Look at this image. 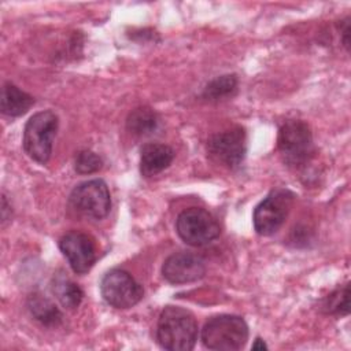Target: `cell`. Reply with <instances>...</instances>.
<instances>
[{
	"mask_svg": "<svg viewBox=\"0 0 351 351\" xmlns=\"http://www.w3.org/2000/svg\"><path fill=\"white\" fill-rule=\"evenodd\" d=\"M156 339L165 350L189 351L197 340V322L193 314L178 306H167L159 315Z\"/></svg>",
	"mask_w": 351,
	"mask_h": 351,
	"instance_id": "obj_1",
	"label": "cell"
},
{
	"mask_svg": "<svg viewBox=\"0 0 351 351\" xmlns=\"http://www.w3.org/2000/svg\"><path fill=\"white\" fill-rule=\"evenodd\" d=\"M248 340V326L239 315L221 314L210 318L202 329L204 347L218 351H236Z\"/></svg>",
	"mask_w": 351,
	"mask_h": 351,
	"instance_id": "obj_2",
	"label": "cell"
},
{
	"mask_svg": "<svg viewBox=\"0 0 351 351\" xmlns=\"http://www.w3.org/2000/svg\"><path fill=\"white\" fill-rule=\"evenodd\" d=\"M58 115L49 110L33 114L25 125L23 149L36 162L45 165L52 154V143L58 132Z\"/></svg>",
	"mask_w": 351,
	"mask_h": 351,
	"instance_id": "obj_3",
	"label": "cell"
},
{
	"mask_svg": "<svg viewBox=\"0 0 351 351\" xmlns=\"http://www.w3.org/2000/svg\"><path fill=\"white\" fill-rule=\"evenodd\" d=\"M277 147L287 165L293 167L306 165L314 154L313 134L308 125L299 119L287 121L280 128Z\"/></svg>",
	"mask_w": 351,
	"mask_h": 351,
	"instance_id": "obj_4",
	"label": "cell"
},
{
	"mask_svg": "<svg viewBox=\"0 0 351 351\" xmlns=\"http://www.w3.org/2000/svg\"><path fill=\"white\" fill-rule=\"evenodd\" d=\"M295 195L288 189L271 191L254 210V229L261 236L274 234L285 222Z\"/></svg>",
	"mask_w": 351,
	"mask_h": 351,
	"instance_id": "obj_5",
	"label": "cell"
},
{
	"mask_svg": "<svg viewBox=\"0 0 351 351\" xmlns=\"http://www.w3.org/2000/svg\"><path fill=\"white\" fill-rule=\"evenodd\" d=\"M180 239L192 247H202L214 241L219 233L217 219L206 210L191 207L184 210L176 222Z\"/></svg>",
	"mask_w": 351,
	"mask_h": 351,
	"instance_id": "obj_6",
	"label": "cell"
},
{
	"mask_svg": "<svg viewBox=\"0 0 351 351\" xmlns=\"http://www.w3.org/2000/svg\"><path fill=\"white\" fill-rule=\"evenodd\" d=\"M70 204L85 217L101 219L111 208V196L107 184L95 178L78 184L70 193Z\"/></svg>",
	"mask_w": 351,
	"mask_h": 351,
	"instance_id": "obj_7",
	"label": "cell"
},
{
	"mask_svg": "<svg viewBox=\"0 0 351 351\" xmlns=\"http://www.w3.org/2000/svg\"><path fill=\"white\" fill-rule=\"evenodd\" d=\"M103 299L115 308H129L137 304L144 295L143 287L122 269H112L101 280Z\"/></svg>",
	"mask_w": 351,
	"mask_h": 351,
	"instance_id": "obj_8",
	"label": "cell"
},
{
	"mask_svg": "<svg viewBox=\"0 0 351 351\" xmlns=\"http://www.w3.org/2000/svg\"><path fill=\"white\" fill-rule=\"evenodd\" d=\"M245 151V132L240 126L215 133L207 141L210 158L228 169L237 167L243 162Z\"/></svg>",
	"mask_w": 351,
	"mask_h": 351,
	"instance_id": "obj_9",
	"label": "cell"
},
{
	"mask_svg": "<svg viewBox=\"0 0 351 351\" xmlns=\"http://www.w3.org/2000/svg\"><path fill=\"white\" fill-rule=\"evenodd\" d=\"M59 248L77 274L88 273L96 262V245L90 236L71 230L59 240Z\"/></svg>",
	"mask_w": 351,
	"mask_h": 351,
	"instance_id": "obj_10",
	"label": "cell"
},
{
	"mask_svg": "<svg viewBox=\"0 0 351 351\" xmlns=\"http://www.w3.org/2000/svg\"><path fill=\"white\" fill-rule=\"evenodd\" d=\"M204 273L206 266L203 259L189 252H176L162 266V274L170 284L193 282L200 280Z\"/></svg>",
	"mask_w": 351,
	"mask_h": 351,
	"instance_id": "obj_11",
	"label": "cell"
},
{
	"mask_svg": "<svg viewBox=\"0 0 351 351\" xmlns=\"http://www.w3.org/2000/svg\"><path fill=\"white\" fill-rule=\"evenodd\" d=\"M174 159V151L166 144L149 143L141 148L140 171L144 177H152L167 169Z\"/></svg>",
	"mask_w": 351,
	"mask_h": 351,
	"instance_id": "obj_12",
	"label": "cell"
},
{
	"mask_svg": "<svg viewBox=\"0 0 351 351\" xmlns=\"http://www.w3.org/2000/svg\"><path fill=\"white\" fill-rule=\"evenodd\" d=\"M26 304L33 318L44 326L55 328L63 321V314L58 306L40 292H33L29 295Z\"/></svg>",
	"mask_w": 351,
	"mask_h": 351,
	"instance_id": "obj_13",
	"label": "cell"
},
{
	"mask_svg": "<svg viewBox=\"0 0 351 351\" xmlns=\"http://www.w3.org/2000/svg\"><path fill=\"white\" fill-rule=\"evenodd\" d=\"M34 104L33 96L19 89L11 82H5L1 89L0 110L4 115L19 117L23 115Z\"/></svg>",
	"mask_w": 351,
	"mask_h": 351,
	"instance_id": "obj_14",
	"label": "cell"
},
{
	"mask_svg": "<svg viewBox=\"0 0 351 351\" xmlns=\"http://www.w3.org/2000/svg\"><path fill=\"white\" fill-rule=\"evenodd\" d=\"M52 292L60 304L69 310L77 308L84 298V292L78 284H75L64 273H56L51 282Z\"/></svg>",
	"mask_w": 351,
	"mask_h": 351,
	"instance_id": "obj_15",
	"label": "cell"
},
{
	"mask_svg": "<svg viewBox=\"0 0 351 351\" xmlns=\"http://www.w3.org/2000/svg\"><path fill=\"white\" fill-rule=\"evenodd\" d=\"M159 125L158 114L149 107H137L134 108L128 119L126 129L134 136H149L152 134Z\"/></svg>",
	"mask_w": 351,
	"mask_h": 351,
	"instance_id": "obj_16",
	"label": "cell"
},
{
	"mask_svg": "<svg viewBox=\"0 0 351 351\" xmlns=\"http://www.w3.org/2000/svg\"><path fill=\"white\" fill-rule=\"evenodd\" d=\"M237 89V78L234 74H223L211 80L204 90L203 97L207 100H219L232 96Z\"/></svg>",
	"mask_w": 351,
	"mask_h": 351,
	"instance_id": "obj_17",
	"label": "cell"
},
{
	"mask_svg": "<svg viewBox=\"0 0 351 351\" xmlns=\"http://www.w3.org/2000/svg\"><path fill=\"white\" fill-rule=\"evenodd\" d=\"M321 308L326 314L333 315H347L350 311V288L348 284L337 287L330 292L321 304Z\"/></svg>",
	"mask_w": 351,
	"mask_h": 351,
	"instance_id": "obj_18",
	"label": "cell"
},
{
	"mask_svg": "<svg viewBox=\"0 0 351 351\" xmlns=\"http://www.w3.org/2000/svg\"><path fill=\"white\" fill-rule=\"evenodd\" d=\"M101 166H103V159L93 151L84 149V151H80L75 156L74 169L80 174H90V173L99 171Z\"/></svg>",
	"mask_w": 351,
	"mask_h": 351,
	"instance_id": "obj_19",
	"label": "cell"
},
{
	"mask_svg": "<svg viewBox=\"0 0 351 351\" xmlns=\"http://www.w3.org/2000/svg\"><path fill=\"white\" fill-rule=\"evenodd\" d=\"M343 33V44L344 47L348 49L350 47V41H348V36H350V23H348V18H346L343 21V29H340Z\"/></svg>",
	"mask_w": 351,
	"mask_h": 351,
	"instance_id": "obj_20",
	"label": "cell"
},
{
	"mask_svg": "<svg viewBox=\"0 0 351 351\" xmlns=\"http://www.w3.org/2000/svg\"><path fill=\"white\" fill-rule=\"evenodd\" d=\"M252 350H267V346H266V343L262 340V339H256L255 341H254V344H252Z\"/></svg>",
	"mask_w": 351,
	"mask_h": 351,
	"instance_id": "obj_21",
	"label": "cell"
}]
</instances>
